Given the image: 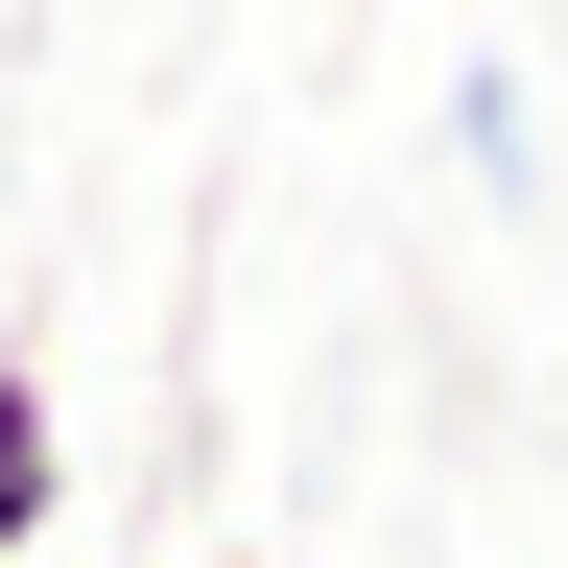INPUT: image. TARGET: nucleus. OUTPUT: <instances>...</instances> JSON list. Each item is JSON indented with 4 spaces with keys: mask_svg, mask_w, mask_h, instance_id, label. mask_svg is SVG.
Segmentation results:
<instances>
[{
    "mask_svg": "<svg viewBox=\"0 0 568 568\" xmlns=\"http://www.w3.org/2000/svg\"><path fill=\"white\" fill-rule=\"evenodd\" d=\"M48 521H71V403L24 379V355H0V568H24Z\"/></svg>",
    "mask_w": 568,
    "mask_h": 568,
    "instance_id": "obj_1",
    "label": "nucleus"
}]
</instances>
